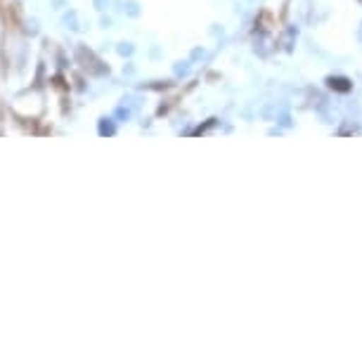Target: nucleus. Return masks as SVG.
Listing matches in <instances>:
<instances>
[{
	"mask_svg": "<svg viewBox=\"0 0 362 362\" xmlns=\"http://www.w3.org/2000/svg\"><path fill=\"white\" fill-rule=\"evenodd\" d=\"M327 86L337 93H351V88H353L351 78H346V76H329L327 78Z\"/></svg>",
	"mask_w": 362,
	"mask_h": 362,
	"instance_id": "obj_1",
	"label": "nucleus"
}]
</instances>
